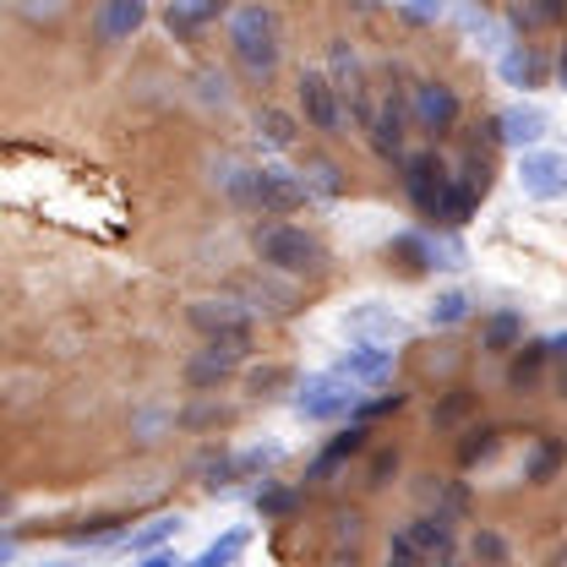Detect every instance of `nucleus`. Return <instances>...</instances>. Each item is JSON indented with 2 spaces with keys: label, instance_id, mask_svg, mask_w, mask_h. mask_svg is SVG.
<instances>
[{
  "label": "nucleus",
  "instance_id": "obj_1",
  "mask_svg": "<svg viewBox=\"0 0 567 567\" xmlns=\"http://www.w3.org/2000/svg\"><path fill=\"white\" fill-rule=\"evenodd\" d=\"M229 50L235 61L251 71V76H274L284 55V28H279V11L251 0V6H235L229 11Z\"/></svg>",
  "mask_w": 567,
  "mask_h": 567
},
{
  "label": "nucleus",
  "instance_id": "obj_2",
  "mask_svg": "<svg viewBox=\"0 0 567 567\" xmlns=\"http://www.w3.org/2000/svg\"><path fill=\"white\" fill-rule=\"evenodd\" d=\"M251 246H257L262 268L289 274V279H311V274H322V268H328L322 240H317V235H306V229H295V224H284V218L257 224V229H251Z\"/></svg>",
  "mask_w": 567,
  "mask_h": 567
},
{
  "label": "nucleus",
  "instance_id": "obj_3",
  "mask_svg": "<svg viewBox=\"0 0 567 567\" xmlns=\"http://www.w3.org/2000/svg\"><path fill=\"white\" fill-rule=\"evenodd\" d=\"M295 410L306 421H344L360 410V393L354 382H344L339 371H322V377H306V388L295 393Z\"/></svg>",
  "mask_w": 567,
  "mask_h": 567
},
{
  "label": "nucleus",
  "instance_id": "obj_4",
  "mask_svg": "<svg viewBox=\"0 0 567 567\" xmlns=\"http://www.w3.org/2000/svg\"><path fill=\"white\" fill-rule=\"evenodd\" d=\"M295 93H300V110H306V121L317 132H328V137L344 132V99H339V87H333L328 71H300V87Z\"/></svg>",
  "mask_w": 567,
  "mask_h": 567
},
{
  "label": "nucleus",
  "instance_id": "obj_5",
  "mask_svg": "<svg viewBox=\"0 0 567 567\" xmlns=\"http://www.w3.org/2000/svg\"><path fill=\"white\" fill-rule=\"evenodd\" d=\"M518 186H524V197H535V203L567 197V153H551V147L524 153V158H518Z\"/></svg>",
  "mask_w": 567,
  "mask_h": 567
},
{
  "label": "nucleus",
  "instance_id": "obj_6",
  "mask_svg": "<svg viewBox=\"0 0 567 567\" xmlns=\"http://www.w3.org/2000/svg\"><path fill=\"white\" fill-rule=\"evenodd\" d=\"M251 203L262 213H274V218H284V213L311 203V186H306L300 175L279 169V164H262V169H257V186H251Z\"/></svg>",
  "mask_w": 567,
  "mask_h": 567
},
{
  "label": "nucleus",
  "instance_id": "obj_7",
  "mask_svg": "<svg viewBox=\"0 0 567 567\" xmlns=\"http://www.w3.org/2000/svg\"><path fill=\"white\" fill-rule=\"evenodd\" d=\"M447 186H453V175H447V164H442L436 153H410V158H404V192H410V203H415L425 218H436V203H442Z\"/></svg>",
  "mask_w": 567,
  "mask_h": 567
},
{
  "label": "nucleus",
  "instance_id": "obj_8",
  "mask_svg": "<svg viewBox=\"0 0 567 567\" xmlns=\"http://www.w3.org/2000/svg\"><path fill=\"white\" fill-rule=\"evenodd\" d=\"M410 115H415V126L421 132H453L458 126V93L447 87V82H415L410 87Z\"/></svg>",
  "mask_w": 567,
  "mask_h": 567
},
{
  "label": "nucleus",
  "instance_id": "obj_9",
  "mask_svg": "<svg viewBox=\"0 0 567 567\" xmlns=\"http://www.w3.org/2000/svg\"><path fill=\"white\" fill-rule=\"evenodd\" d=\"M344 328H350L360 344H382V350H393V344L410 339V322L393 317V311H382V306H354L350 317H344Z\"/></svg>",
  "mask_w": 567,
  "mask_h": 567
},
{
  "label": "nucleus",
  "instance_id": "obj_10",
  "mask_svg": "<svg viewBox=\"0 0 567 567\" xmlns=\"http://www.w3.org/2000/svg\"><path fill=\"white\" fill-rule=\"evenodd\" d=\"M546 110L540 104H507L502 115H496V142H507V147H518V153H535V142L546 137Z\"/></svg>",
  "mask_w": 567,
  "mask_h": 567
},
{
  "label": "nucleus",
  "instance_id": "obj_11",
  "mask_svg": "<svg viewBox=\"0 0 567 567\" xmlns=\"http://www.w3.org/2000/svg\"><path fill=\"white\" fill-rule=\"evenodd\" d=\"M142 22H147V0H99L93 33H99V44H126Z\"/></svg>",
  "mask_w": 567,
  "mask_h": 567
},
{
  "label": "nucleus",
  "instance_id": "obj_12",
  "mask_svg": "<svg viewBox=\"0 0 567 567\" xmlns=\"http://www.w3.org/2000/svg\"><path fill=\"white\" fill-rule=\"evenodd\" d=\"M344 382L354 388H371V382H388L393 377V350H382V344H354V350L339 354V365H333Z\"/></svg>",
  "mask_w": 567,
  "mask_h": 567
},
{
  "label": "nucleus",
  "instance_id": "obj_13",
  "mask_svg": "<svg viewBox=\"0 0 567 567\" xmlns=\"http://www.w3.org/2000/svg\"><path fill=\"white\" fill-rule=\"evenodd\" d=\"M235 365H240V354H229V350H218V344H208V350H197L192 360H186V388L208 393V388H218L224 377H235Z\"/></svg>",
  "mask_w": 567,
  "mask_h": 567
},
{
  "label": "nucleus",
  "instance_id": "obj_14",
  "mask_svg": "<svg viewBox=\"0 0 567 567\" xmlns=\"http://www.w3.org/2000/svg\"><path fill=\"white\" fill-rule=\"evenodd\" d=\"M502 76H507V87H546V55L535 50V44H507V55H502Z\"/></svg>",
  "mask_w": 567,
  "mask_h": 567
},
{
  "label": "nucleus",
  "instance_id": "obj_15",
  "mask_svg": "<svg viewBox=\"0 0 567 567\" xmlns=\"http://www.w3.org/2000/svg\"><path fill=\"white\" fill-rule=\"evenodd\" d=\"M371 147H377L382 158H404V104H399V99H388V104L371 115Z\"/></svg>",
  "mask_w": 567,
  "mask_h": 567
},
{
  "label": "nucleus",
  "instance_id": "obj_16",
  "mask_svg": "<svg viewBox=\"0 0 567 567\" xmlns=\"http://www.w3.org/2000/svg\"><path fill=\"white\" fill-rule=\"evenodd\" d=\"M546 360H551V339H546V344H540V339L518 344V350H513V365H507V388L529 393V388L546 377Z\"/></svg>",
  "mask_w": 567,
  "mask_h": 567
},
{
  "label": "nucleus",
  "instance_id": "obj_17",
  "mask_svg": "<svg viewBox=\"0 0 567 567\" xmlns=\"http://www.w3.org/2000/svg\"><path fill=\"white\" fill-rule=\"evenodd\" d=\"M404 535L421 546V557H447L453 551V518L447 513H421Z\"/></svg>",
  "mask_w": 567,
  "mask_h": 567
},
{
  "label": "nucleus",
  "instance_id": "obj_18",
  "mask_svg": "<svg viewBox=\"0 0 567 567\" xmlns=\"http://www.w3.org/2000/svg\"><path fill=\"white\" fill-rule=\"evenodd\" d=\"M186 317H192V328H197L203 339H218V333H229L235 322H246L240 306H229V300H197Z\"/></svg>",
  "mask_w": 567,
  "mask_h": 567
},
{
  "label": "nucleus",
  "instance_id": "obj_19",
  "mask_svg": "<svg viewBox=\"0 0 567 567\" xmlns=\"http://www.w3.org/2000/svg\"><path fill=\"white\" fill-rule=\"evenodd\" d=\"M524 344V322H518V311H496L492 322H486V333H481V350L486 354H513Z\"/></svg>",
  "mask_w": 567,
  "mask_h": 567
},
{
  "label": "nucleus",
  "instance_id": "obj_20",
  "mask_svg": "<svg viewBox=\"0 0 567 567\" xmlns=\"http://www.w3.org/2000/svg\"><path fill=\"white\" fill-rule=\"evenodd\" d=\"M563 458H567L563 442H557V436H540V442H535V453L524 458V481H529V486H546V481L563 470Z\"/></svg>",
  "mask_w": 567,
  "mask_h": 567
},
{
  "label": "nucleus",
  "instance_id": "obj_21",
  "mask_svg": "<svg viewBox=\"0 0 567 567\" xmlns=\"http://www.w3.org/2000/svg\"><path fill=\"white\" fill-rule=\"evenodd\" d=\"M388 257H393L404 274H425V268H436V246H431L425 235H399V240L388 246Z\"/></svg>",
  "mask_w": 567,
  "mask_h": 567
},
{
  "label": "nucleus",
  "instance_id": "obj_22",
  "mask_svg": "<svg viewBox=\"0 0 567 567\" xmlns=\"http://www.w3.org/2000/svg\"><path fill=\"white\" fill-rule=\"evenodd\" d=\"M365 436H371L365 425H350V431H339V436H333V447H328V453L317 458L311 481H322V475H328V470H339L344 458H354V453H365Z\"/></svg>",
  "mask_w": 567,
  "mask_h": 567
},
{
  "label": "nucleus",
  "instance_id": "obj_23",
  "mask_svg": "<svg viewBox=\"0 0 567 567\" xmlns=\"http://www.w3.org/2000/svg\"><path fill=\"white\" fill-rule=\"evenodd\" d=\"M470 557L481 567H507V557H513V546H507V535L502 529H492V524H481L475 535H470Z\"/></svg>",
  "mask_w": 567,
  "mask_h": 567
},
{
  "label": "nucleus",
  "instance_id": "obj_24",
  "mask_svg": "<svg viewBox=\"0 0 567 567\" xmlns=\"http://www.w3.org/2000/svg\"><path fill=\"white\" fill-rule=\"evenodd\" d=\"M453 181H458L470 197H486V192H492V158L470 147V153L458 158V175H453Z\"/></svg>",
  "mask_w": 567,
  "mask_h": 567
},
{
  "label": "nucleus",
  "instance_id": "obj_25",
  "mask_svg": "<svg viewBox=\"0 0 567 567\" xmlns=\"http://www.w3.org/2000/svg\"><path fill=\"white\" fill-rule=\"evenodd\" d=\"M496 447H502V431L496 425H475V431H464V442H458V464L470 470V464H486Z\"/></svg>",
  "mask_w": 567,
  "mask_h": 567
},
{
  "label": "nucleus",
  "instance_id": "obj_26",
  "mask_svg": "<svg viewBox=\"0 0 567 567\" xmlns=\"http://www.w3.org/2000/svg\"><path fill=\"white\" fill-rule=\"evenodd\" d=\"M475 203H481V197H470V192H464V186L453 181V186L442 192V203H436V224H447V229L470 224V213H475Z\"/></svg>",
  "mask_w": 567,
  "mask_h": 567
},
{
  "label": "nucleus",
  "instance_id": "obj_27",
  "mask_svg": "<svg viewBox=\"0 0 567 567\" xmlns=\"http://www.w3.org/2000/svg\"><path fill=\"white\" fill-rule=\"evenodd\" d=\"M175 529H181V518H175V513H158V518H147L142 529H132V551H158V546H164Z\"/></svg>",
  "mask_w": 567,
  "mask_h": 567
},
{
  "label": "nucleus",
  "instance_id": "obj_28",
  "mask_svg": "<svg viewBox=\"0 0 567 567\" xmlns=\"http://www.w3.org/2000/svg\"><path fill=\"white\" fill-rule=\"evenodd\" d=\"M464 317H470V295H464V289L436 295V306H431V328H453V322H464Z\"/></svg>",
  "mask_w": 567,
  "mask_h": 567
},
{
  "label": "nucleus",
  "instance_id": "obj_29",
  "mask_svg": "<svg viewBox=\"0 0 567 567\" xmlns=\"http://www.w3.org/2000/svg\"><path fill=\"white\" fill-rule=\"evenodd\" d=\"M306 186H311V197H339L344 192V181H339V169L328 158H311L306 164Z\"/></svg>",
  "mask_w": 567,
  "mask_h": 567
},
{
  "label": "nucleus",
  "instance_id": "obj_30",
  "mask_svg": "<svg viewBox=\"0 0 567 567\" xmlns=\"http://www.w3.org/2000/svg\"><path fill=\"white\" fill-rule=\"evenodd\" d=\"M240 551H246V529H235V535L213 540V546H208V551H203V557H197L192 567H229L235 557H240Z\"/></svg>",
  "mask_w": 567,
  "mask_h": 567
},
{
  "label": "nucleus",
  "instance_id": "obj_31",
  "mask_svg": "<svg viewBox=\"0 0 567 567\" xmlns=\"http://www.w3.org/2000/svg\"><path fill=\"white\" fill-rule=\"evenodd\" d=\"M257 132L274 142V147H295V115H284V110H262V115H257Z\"/></svg>",
  "mask_w": 567,
  "mask_h": 567
},
{
  "label": "nucleus",
  "instance_id": "obj_32",
  "mask_svg": "<svg viewBox=\"0 0 567 567\" xmlns=\"http://www.w3.org/2000/svg\"><path fill=\"white\" fill-rule=\"evenodd\" d=\"M289 382H295V371H289V365H257V371L246 377V388H251V393H279V388H289Z\"/></svg>",
  "mask_w": 567,
  "mask_h": 567
},
{
  "label": "nucleus",
  "instance_id": "obj_33",
  "mask_svg": "<svg viewBox=\"0 0 567 567\" xmlns=\"http://www.w3.org/2000/svg\"><path fill=\"white\" fill-rule=\"evenodd\" d=\"M470 410H475V399H470L464 388H458V393H447V399L436 404V431H447V425H458V421H464V415H470Z\"/></svg>",
  "mask_w": 567,
  "mask_h": 567
},
{
  "label": "nucleus",
  "instance_id": "obj_34",
  "mask_svg": "<svg viewBox=\"0 0 567 567\" xmlns=\"http://www.w3.org/2000/svg\"><path fill=\"white\" fill-rule=\"evenodd\" d=\"M393 475H399V453L393 447H377L371 453V470H365V486H388Z\"/></svg>",
  "mask_w": 567,
  "mask_h": 567
},
{
  "label": "nucleus",
  "instance_id": "obj_35",
  "mask_svg": "<svg viewBox=\"0 0 567 567\" xmlns=\"http://www.w3.org/2000/svg\"><path fill=\"white\" fill-rule=\"evenodd\" d=\"M257 507H262L268 518H284V513H295V507H300V496H295V492H284V486H274V492H262V496H257Z\"/></svg>",
  "mask_w": 567,
  "mask_h": 567
},
{
  "label": "nucleus",
  "instance_id": "obj_36",
  "mask_svg": "<svg viewBox=\"0 0 567 567\" xmlns=\"http://www.w3.org/2000/svg\"><path fill=\"white\" fill-rule=\"evenodd\" d=\"M393 6H399L410 22H436V17L447 11V0H393Z\"/></svg>",
  "mask_w": 567,
  "mask_h": 567
},
{
  "label": "nucleus",
  "instance_id": "obj_37",
  "mask_svg": "<svg viewBox=\"0 0 567 567\" xmlns=\"http://www.w3.org/2000/svg\"><path fill=\"white\" fill-rule=\"evenodd\" d=\"M115 524H121V518H87V524L66 529V540H110V535H115Z\"/></svg>",
  "mask_w": 567,
  "mask_h": 567
},
{
  "label": "nucleus",
  "instance_id": "obj_38",
  "mask_svg": "<svg viewBox=\"0 0 567 567\" xmlns=\"http://www.w3.org/2000/svg\"><path fill=\"white\" fill-rule=\"evenodd\" d=\"M507 22H513L518 33H535V28H546V22H540V11H535L529 0H513V6H507Z\"/></svg>",
  "mask_w": 567,
  "mask_h": 567
},
{
  "label": "nucleus",
  "instance_id": "obj_39",
  "mask_svg": "<svg viewBox=\"0 0 567 567\" xmlns=\"http://www.w3.org/2000/svg\"><path fill=\"white\" fill-rule=\"evenodd\" d=\"M399 410H404V393H388V399H371V404H360L354 415H360V421H377V415H399Z\"/></svg>",
  "mask_w": 567,
  "mask_h": 567
},
{
  "label": "nucleus",
  "instance_id": "obj_40",
  "mask_svg": "<svg viewBox=\"0 0 567 567\" xmlns=\"http://www.w3.org/2000/svg\"><path fill=\"white\" fill-rule=\"evenodd\" d=\"M169 33H197V22H203V11H192V6H169Z\"/></svg>",
  "mask_w": 567,
  "mask_h": 567
},
{
  "label": "nucleus",
  "instance_id": "obj_41",
  "mask_svg": "<svg viewBox=\"0 0 567 567\" xmlns=\"http://www.w3.org/2000/svg\"><path fill=\"white\" fill-rule=\"evenodd\" d=\"M360 524H365V518H360L354 507L350 513H333V535H339V540H350V546L360 540Z\"/></svg>",
  "mask_w": 567,
  "mask_h": 567
},
{
  "label": "nucleus",
  "instance_id": "obj_42",
  "mask_svg": "<svg viewBox=\"0 0 567 567\" xmlns=\"http://www.w3.org/2000/svg\"><path fill=\"white\" fill-rule=\"evenodd\" d=\"M529 6L540 11V22H546V28H563L567 22V0H529Z\"/></svg>",
  "mask_w": 567,
  "mask_h": 567
},
{
  "label": "nucleus",
  "instance_id": "obj_43",
  "mask_svg": "<svg viewBox=\"0 0 567 567\" xmlns=\"http://www.w3.org/2000/svg\"><path fill=\"white\" fill-rule=\"evenodd\" d=\"M186 425H229V415H224V410H192Z\"/></svg>",
  "mask_w": 567,
  "mask_h": 567
},
{
  "label": "nucleus",
  "instance_id": "obj_44",
  "mask_svg": "<svg viewBox=\"0 0 567 567\" xmlns=\"http://www.w3.org/2000/svg\"><path fill=\"white\" fill-rule=\"evenodd\" d=\"M142 567H181V563H175V557H164V551H153V557H147Z\"/></svg>",
  "mask_w": 567,
  "mask_h": 567
},
{
  "label": "nucleus",
  "instance_id": "obj_45",
  "mask_svg": "<svg viewBox=\"0 0 567 567\" xmlns=\"http://www.w3.org/2000/svg\"><path fill=\"white\" fill-rule=\"evenodd\" d=\"M551 360H567V333L563 339H551Z\"/></svg>",
  "mask_w": 567,
  "mask_h": 567
},
{
  "label": "nucleus",
  "instance_id": "obj_46",
  "mask_svg": "<svg viewBox=\"0 0 567 567\" xmlns=\"http://www.w3.org/2000/svg\"><path fill=\"white\" fill-rule=\"evenodd\" d=\"M557 71H563V76H567V44H563V55H557Z\"/></svg>",
  "mask_w": 567,
  "mask_h": 567
},
{
  "label": "nucleus",
  "instance_id": "obj_47",
  "mask_svg": "<svg viewBox=\"0 0 567 567\" xmlns=\"http://www.w3.org/2000/svg\"><path fill=\"white\" fill-rule=\"evenodd\" d=\"M354 6H360V11H371V6H377V0H354Z\"/></svg>",
  "mask_w": 567,
  "mask_h": 567
},
{
  "label": "nucleus",
  "instance_id": "obj_48",
  "mask_svg": "<svg viewBox=\"0 0 567 567\" xmlns=\"http://www.w3.org/2000/svg\"><path fill=\"white\" fill-rule=\"evenodd\" d=\"M50 567H71V563H50Z\"/></svg>",
  "mask_w": 567,
  "mask_h": 567
}]
</instances>
